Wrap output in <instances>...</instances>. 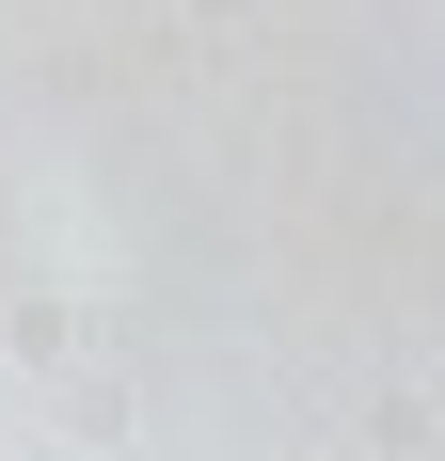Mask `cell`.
<instances>
[{
  "mask_svg": "<svg viewBox=\"0 0 445 461\" xmlns=\"http://www.w3.org/2000/svg\"><path fill=\"white\" fill-rule=\"evenodd\" d=\"M64 429H80V446H95V429H128V382H112V366H80V382H64Z\"/></svg>",
  "mask_w": 445,
  "mask_h": 461,
  "instance_id": "obj_1",
  "label": "cell"
}]
</instances>
